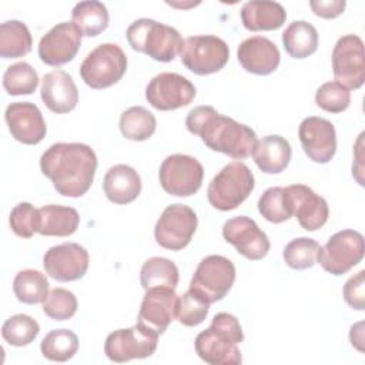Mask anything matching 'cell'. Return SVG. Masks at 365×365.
<instances>
[{
	"label": "cell",
	"mask_w": 365,
	"mask_h": 365,
	"mask_svg": "<svg viewBox=\"0 0 365 365\" xmlns=\"http://www.w3.org/2000/svg\"><path fill=\"white\" fill-rule=\"evenodd\" d=\"M345 0H311L309 7L315 16L322 19H335L344 13Z\"/></svg>",
	"instance_id": "ee69618b"
},
{
	"label": "cell",
	"mask_w": 365,
	"mask_h": 365,
	"mask_svg": "<svg viewBox=\"0 0 365 365\" xmlns=\"http://www.w3.org/2000/svg\"><path fill=\"white\" fill-rule=\"evenodd\" d=\"M242 26L250 31H271L279 29L287 19L285 9L277 1L251 0L242 4Z\"/></svg>",
	"instance_id": "d4e9b609"
},
{
	"label": "cell",
	"mask_w": 365,
	"mask_h": 365,
	"mask_svg": "<svg viewBox=\"0 0 365 365\" xmlns=\"http://www.w3.org/2000/svg\"><path fill=\"white\" fill-rule=\"evenodd\" d=\"M210 304L191 289L178 295L175 319L185 327L200 325L208 315Z\"/></svg>",
	"instance_id": "f35d334b"
},
{
	"label": "cell",
	"mask_w": 365,
	"mask_h": 365,
	"mask_svg": "<svg viewBox=\"0 0 365 365\" xmlns=\"http://www.w3.org/2000/svg\"><path fill=\"white\" fill-rule=\"evenodd\" d=\"M40 332V327L34 318L26 314H16L6 319L1 327L3 339L13 346H26L31 344Z\"/></svg>",
	"instance_id": "74e56055"
},
{
	"label": "cell",
	"mask_w": 365,
	"mask_h": 365,
	"mask_svg": "<svg viewBox=\"0 0 365 365\" xmlns=\"http://www.w3.org/2000/svg\"><path fill=\"white\" fill-rule=\"evenodd\" d=\"M255 187L252 171L242 161H231L211 180L208 202L220 211H231L242 204Z\"/></svg>",
	"instance_id": "5b68a950"
},
{
	"label": "cell",
	"mask_w": 365,
	"mask_h": 365,
	"mask_svg": "<svg viewBox=\"0 0 365 365\" xmlns=\"http://www.w3.org/2000/svg\"><path fill=\"white\" fill-rule=\"evenodd\" d=\"M282 44L291 57L305 58L317 51L318 31L308 21H292L282 33Z\"/></svg>",
	"instance_id": "83f0119b"
},
{
	"label": "cell",
	"mask_w": 365,
	"mask_h": 365,
	"mask_svg": "<svg viewBox=\"0 0 365 365\" xmlns=\"http://www.w3.org/2000/svg\"><path fill=\"white\" fill-rule=\"evenodd\" d=\"M4 118L14 140L27 145H36L46 137L47 125L38 107L29 101H17L7 106Z\"/></svg>",
	"instance_id": "ffe728a7"
},
{
	"label": "cell",
	"mask_w": 365,
	"mask_h": 365,
	"mask_svg": "<svg viewBox=\"0 0 365 365\" xmlns=\"http://www.w3.org/2000/svg\"><path fill=\"white\" fill-rule=\"evenodd\" d=\"M40 351L48 361L66 362L77 354L78 336L67 328L53 329L43 338Z\"/></svg>",
	"instance_id": "836d02e7"
},
{
	"label": "cell",
	"mask_w": 365,
	"mask_h": 365,
	"mask_svg": "<svg viewBox=\"0 0 365 365\" xmlns=\"http://www.w3.org/2000/svg\"><path fill=\"white\" fill-rule=\"evenodd\" d=\"M178 295L171 288H150L143 298L137 324L151 329L157 335L164 334L175 319Z\"/></svg>",
	"instance_id": "d6986e66"
},
{
	"label": "cell",
	"mask_w": 365,
	"mask_h": 365,
	"mask_svg": "<svg viewBox=\"0 0 365 365\" xmlns=\"http://www.w3.org/2000/svg\"><path fill=\"white\" fill-rule=\"evenodd\" d=\"M80 215L76 208L48 204L38 208L37 232L46 237H68L77 231Z\"/></svg>",
	"instance_id": "4316f807"
},
{
	"label": "cell",
	"mask_w": 365,
	"mask_h": 365,
	"mask_svg": "<svg viewBox=\"0 0 365 365\" xmlns=\"http://www.w3.org/2000/svg\"><path fill=\"white\" fill-rule=\"evenodd\" d=\"M185 127L191 134L198 135L210 150L235 160L250 157L257 143V134L251 127L218 114L211 106L192 108L185 118Z\"/></svg>",
	"instance_id": "7a4b0ae2"
},
{
	"label": "cell",
	"mask_w": 365,
	"mask_h": 365,
	"mask_svg": "<svg viewBox=\"0 0 365 365\" xmlns=\"http://www.w3.org/2000/svg\"><path fill=\"white\" fill-rule=\"evenodd\" d=\"M182 64L197 76H208L220 71L230 58L227 43L212 34L191 36L184 40L181 48Z\"/></svg>",
	"instance_id": "ba28073f"
},
{
	"label": "cell",
	"mask_w": 365,
	"mask_h": 365,
	"mask_svg": "<svg viewBox=\"0 0 365 365\" xmlns=\"http://www.w3.org/2000/svg\"><path fill=\"white\" fill-rule=\"evenodd\" d=\"M291 145L287 138L281 135H267L255 143L252 158L257 167L267 174L282 173L291 161Z\"/></svg>",
	"instance_id": "484cf974"
},
{
	"label": "cell",
	"mask_w": 365,
	"mask_h": 365,
	"mask_svg": "<svg viewBox=\"0 0 365 365\" xmlns=\"http://www.w3.org/2000/svg\"><path fill=\"white\" fill-rule=\"evenodd\" d=\"M321 245L307 237H299L289 241L282 252L285 264L292 269H307L318 262Z\"/></svg>",
	"instance_id": "8d00e7d4"
},
{
	"label": "cell",
	"mask_w": 365,
	"mask_h": 365,
	"mask_svg": "<svg viewBox=\"0 0 365 365\" xmlns=\"http://www.w3.org/2000/svg\"><path fill=\"white\" fill-rule=\"evenodd\" d=\"M158 335L151 329L135 324L117 329L106 338L104 354L113 362H127L151 356L157 349Z\"/></svg>",
	"instance_id": "7c38bea8"
},
{
	"label": "cell",
	"mask_w": 365,
	"mask_h": 365,
	"mask_svg": "<svg viewBox=\"0 0 365 365\" xmlns=\"http://www.w3.org/2000/svg\"><path fill=\"white\" fill-rule=\"evenodd\" d=\"M41 173L64 197H83L91 187L97 170L94 150L83 143H56L40 158Z\"/></svg>",
	"instance_id": "6da1fadb"
},
{
	"label": "cell",
	"mask_w": 365,
	"mask_h": 365,
	"mask_svg": "<svg viewBox=\"0 0 365 365\" xmlns=\"http://www.w3.org/2000/svg\"><path fill=\"white\" fill-rule=\"evenodd\" d=\"M90 257L77 242H63L48 248L43 257L46 274L56 281L70 282L83 278L88 269Z\"/></svg>",
	"instance_id": "9a60e30c"
},
{
	"label": "cell",
	"mask_w": 365,
	"mask_h": 365,
	"mask_svg": "<svg viewBox=\"0 0 365 365\" xmlns=\"http://www.w3.org/2000/svg\"><path fill=\"white\" fill-rule=\"evenodd\" d=\"M244 341L237 317L228 312L214 315L211 325L195 338L197 355L210 365H238L242 362L238 344Z\"/></svg>",
	"instance_id": "3957f363"
},
{
	"label": "cell",
	"mask_w": 365,
	"mask_h": 365,
	"mask_svg": "<svg viewBox=\"0 0 365 365\" xmlns=\"http://www.w3.org/2000/svg\"><path fill=\"white\" fill-rule=\"evenodd\" d=\"M71 19L83 36L96 37L108 26V11L106 4L96 0L80 1L71 11Z\"/></svg>",
	"instance_id": "f1b7e54d"
},
{
	"label": "cell",
	"mask_w": 365,
	"mask_h": 365,
	"mask_svg": "<svg viewBox=\"0 0 365 365\" xmlns=\"http://www.w3.org/2000/svg\"><path fill=\"white\" fill-rule=\"evenodd\" d=\"M40 96L46 107L56 114L70 113L78 103L77 86L64 70H53L43 77Z\"/></svg>",
	"instance_id": "603a6c76"
},
{
	"label": "cell",
	"mask_w": 365,
	"mask_h": 365,
	"mask_svg": "<svg viewBox=\"0 0 365 365\" xmlns=\"http://www.w3.org/2000/svg\"><path fill=\"white\" fill-rule=\"evenodd\" d=\"M48 281L46 275L37 269H21L13 279V291L16 298L23 304H40L48 295Z\"/></svg>",
	"instance_id": "d6a6232c"
},
{
	"label": "cell",
	"mask_w": 365,
	"mask_h": 365,
	"mask_svg": "<svg viewBox=\"0 0 365 365\" xmlns=\"http://www.w3.org/2000/svg\"><path fill=\"white\" fill-rule=\"evenodd\" d=\"M198 218L195 211L185 204H171L160 215L154 237L160 247L171 251L185 248L195 234Z\"/></svg>",
	"instance_id": "8fae6325"
},
{
	"label": "cell",
	"mask_w": 365,
	"mask_h": 365,
	"mask_svg": "<svg viewBox=\"0 0 365 365\" xmlns=\"http://www.w3.org/2000/svg\"><path fill=\"white\" fill-rule=\"evenodd\" d=\"M204 168L201 163L187 154H171L160 165L158 178L163 190L170 195L190 197L202 185Z\"/></svg>",
	"instance_id": "30bf717a"
},
{
	"label": "cell",
	"mask_w": 365,
	"mask_h": 365,
	"mask_svg": "<svg viewBox=\"0 0 365 365\" xmlns=\"http://www.w3.org/2000/svg\"><path fill=\"white\" fill-rule=\"evenodd\" d=\"M285 188L289 195L292 215L297 217L299 225L307 231L319 230L329 215L325 198L304 184H292Z\"/></svg>",
	"instance_id": "44dd1931"
},
{
	"label": "cell",
	"mask_w": 365,
	"mask_h": 365,
	"mask_svg": "<svg viewBox=\"0 0 365 365\" xmlns=\"http://www.w3.org/2000/svg\"><path fill=\"white\" fill-rule=\"evenodd\" d=\"M298 137L307 157L318 164H327L336 151L334 124L322 117H307L298 127Z\"/></svg>",
	"instance_id": "ac0fdd59"
},
{
	"label": "cell",
	"mask_w": 365,
	"mask_h": 365,
	"mask_svg": "<svg viewBox=\"0 0 365 365\" xmlns=\"http://www.w3.org/2000/svg\"><path fill=\"white\" fill-rule=\"evenodd\" d=\"M234 281V264L222 255H208L197 265L188 289L211 305L228 294Z\"/></svg>",
	"instance_id": "52a82bcc"
},
{
	"label": "cell",
	"mask_w": 365,
	"mask_h": 365,
	"mask_svg": "<svg viewBox=\"0 0 365 365\" xmlns=\"http://www.w3.org/2000/svg\"><path fill=\"white\" fill-rule=\"evenodd\" d=\"M195 97L194 84L178 73H160L145 88V98L155 110L170 111L188 106Z\"/></svg>",
	"instance_id": "5bb4252c"
},
{
	"label": "cell",
	"mask_w": 365,
	"mask_h": 365,
	"mask_svg": "<svg viewBox=\"0 0 365 365\" xmlns=\"http://www.w3.org/2000/svg\"><path fill=\"white\" fill-rule=\"evenodd\" d=\"M38 86L37 71L26 61L9 66L3 74V87L10 96L31 94Z\"/></svg>",
	"instance_id": "d590c367"
},
{
	"label": "cell",
	"mask_w": 365,
	"mask_h": 365,
	"mask_svg": "<svg viewBox=\"0 0 365 365\" xmlns=\"http://www.w3.org/2000/svg\"><path fill=\"white\" fill-rule=\"evenodd\" d=\"M127 41L134 51L144 53L155 61L168 63L181 53L184 40L178 30L153 19L133 21L127 31Z\"/></svg>",
	"instance_id": "277c9868"
},
{
	"label": "cell",
	"mask_w": 365,
	"mask_h": 365,
	"mask_svg": "<svg viewBox=\"0 0 365 365\" xmlns=\"http://www.w3.org/2000/svg\"><path fill=\"white\" fill-rule=\"evenodd\" d=\"M33 38L29 27L20 20H7L0 26V56L19 58L31 51Z\"/></svg>",
	"instance_id": "f546056e"
},
{
	"label": "cell",
	"mask_w": 365,
	"mask_h": 365,
	"mask_svg": "<svg viewBox=\"0 0 365 365\" xmlns=\"http://www.w3.org/2000/svg\"><path fill=\"white\" fill-rule=\"evenodd\" d=\"M224 240L251 261L262 259L269 251V240L257 222L245 215L230 218L222 225Z\"/></svg>",
	"instance_id": "e0dca14e"
},
{
	"label": "cell",
	"mask_w": 365,
	"mask_h": 365,
	"mask_svg": "<svg viewBox=\"0 0 365 365\" xmlns=\"http://www.w3.org/2000/svg\"><path fill=\"white\" fill-rule=\"evenodd\" d=\"M365 254L364 235L355 230H342L321 247L318 262L332 275H344L359 264Z\"/></svg>",
	"instance_id": "9c48e42d"
},
{
	"label": "cell",
	"mask_w": 365,
	"mask_h": 365,
	"mask_svg": "<svg viewBox=\"0 0 365 365\" xmlns=\"http://www.w3.org/2000/svg\"><path fill=\"white\" fill-rule=\"evenodd\" d=\"M103 190L106 197L114 204L133 202L141 192L140 174L130 165L115 164L106 173Z\"/></svg>",
	"instance_id": "cb8c5ba5"
},
{
	"label": "cell",
	"mask_w": 365,
	"mask_h": 365,
	"mask_svg": "<svg viewBox=\"0 0 365 365\" xmlns=\"http://www.w3.org/2000/svg\"><path fill=\"white\" fill-rule=\"evenodd\" d=\"M259 214L269 222L279 224L292 217V208L287 188L269 187L258 200Z\"/></svg>",
	"instance_id": "e575fe53"
},
{
	"label": "cell",
	"mask_w": 365,
	"mask_h": 365,
	"mask_svg": "<svg viewBox=\"0 0 365 365\" xmlns=\"http://www.w3.org/2000/svg\"><path fill=\"white\" fill-rule=\"evenodd\" d=\"M332 71L335 81L348 90H356L365 83L364 41L356 34L338 38L332 50Z\"/></svg>",
	"instance_id": "4fadbf2b"
},
{
	"label": "cell",
	"mask_w": 365,
	"mask_h": 365,
	"mask_svg": "<svg viewBox=\"0 0 365 365\" xmlns=\"http://www.w3.org/2000/svg\"><path fill=\"white\" fill-rule=\"evenodd\" d=\"M81 31L73 21H63L51 27L38 43L40 60L51 67L71 61L80 50Z\"/></svg>",
	"instance_id": "2e32d148"
},
{
	"label": "cell",
	"mask_w": 365,
	"mask_h": 365,
	"mask_svg": "<svg viewBox=\"0 0 365 365\" xmlns=\"http://www.w3.org/2000/svg\"><path fill=\"white\" fill-rule=\"evenodd\" d=\"M127 71V56L115 43H103L86 56L80 66L81 80L94 90L118 83Z\"/></svg>",
	"instance_id": "8992f818"
},
{
	"label": "cell",
	"mask_w": 365,
	"mask_h": 365,
	"mask_svg": "<svg viewBox=\"0 0 365 365\" xmlns=\"http://www.w3.org/2000/svg\"><path fill=\"white\" fill-rule=\"evenodd\" d=\"M315 103L324 111L342 113L349 107L351 91L338 81H327L317 90Z\"/></svg>",
	"instance_id": "60d3db41"
},
{
	"label": "cell",
	"mask_w": 365,
	"mask_h": 365,
	"mask_svg": "<svg viewBox=\"0 0 365 365\" xmlns=\"http://www.w3.org/2000/svg\"><path fill=\"white\" fill-rule=\"evenodd\" d=\"M178 278L180 275L177 265L164 257L148 258L140 271V282L145 291L158 287L175 289L178 285Z\"/></svg>",
	"instance_id": "4dcf8cb0"
},
{
	"label": "cell",
	"mask_w": 365,
	"mask_h": 365,
	"mask_svg": "<svg viewBox=\"0 0 365 365\" xmlns=\"http://www.w3.org/2000/svg\"><path fill=\"white\" fill-rule=\"evenodd\" d=\"M11 231L21 238H31L38 227V210L30 202H19L10 212Z\"/></svg>",
	"instance_id": "b9f144b4"
},
{
	"label": "cell",
	"mask_w": 365,
	"mask_h": 365,
	"mask_svg": "<svg viewBox=\"0 0 365 365\" xmlns=\"http://www.w3.org/2000/svg\"><path fill=\"white\" fill-rule=\"evenodd\" d=\"M362 327H364V322H358V324L352 325L351 331H349V339H351L352 346H355L361 352L364 351V346H362V342H364Z\"/></svg>",
	"instance_id": "f6af8a7d"
},
{
	"label": "cell",
	"mask_w": 365,
	"mask_h": 365,
	"mask_svg": "<svg viewBox=\"0 0 365 365\" xmlns=\"http://www.w3.org/2000/svg\"><path fill=\"white\" fill-rule=\"evenodd\" d=\"M237 57L242 68L257 76H268L279 66L281 54L275 43L264 36L245 38L237 50Z\"/></svg>",
	"instance_id": "7402d4cb"
},
{
	"label": "cell",
	"mask_w": 365,
	"mask_h": 365,
	"mask_svg": "<svg viewBox=\"0 0 365 365\" xmlns=\"http://www.w3.org/2000/svg\"><path fill=\"white\" fill-rule=\"evenodd\" d=\"M155 127L154 114L143 106H133L123 111L120 117V131L127 140L145 141L154 134Z\"/></svg>",
	"instance_id": "1f68e13d"
},
{
	"label": "cell",
	"mask_w": 365,
	"mask_h": 365,
	"mask_svg": "<svg viewBox=\"0 0 365 365\" xmlns=\"http://www.w3.org/2000/svg\"><path fill=\"white\" fill-rule=\"evenodd\" d=\"M78 302L76 295L66 288H54L43 302L44 314L54 321L70 319L77 311Z\"/></svg>",
	"instance_id": "ab89813d"
},
{
	"label": "cell",
	"mask_w": 365,
	"mask_h": 365,
	"mask_svg": "<svg viewBox=\"0 0 365 365\" xmlns=\"http://www.w3.org/2000/svg\"><path fill=\"white\" fill-rule=\"evenodd\" d=\"M364 278L365 271L361 269L355 275H352L344 285V299L345 302L358 311L365 309V291H364Z\"/></svg>",
	"instance_id": "7bdbcfd3"
}]
</instances>
